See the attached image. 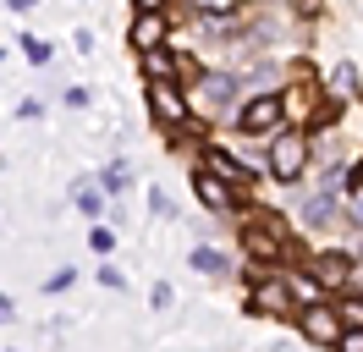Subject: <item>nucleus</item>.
Returning a JSON list of instances; mask_svg holds the SVG:
<instances>
[{"label":"nucleus","mask_w":363,"mask_h":352,"mask_svg":"<svg viewBox=\"0 0 363 352\" xmlns=\"http://www.w3.org/2000/svg\"><path fill=\"white\" fill-rule=\"evenodd\" d=\"M33 6H39V0H6V11H11V17H28Z\"/></svg>","instance_id":"nucleus-30"},{"label":"nucleus","mask_w":363,"mask_h":352,"mask_svg":"<svg viewBox=\"0 0 363 352\" xmlns=\"http://www.w3.org/2000/svg\"><path fill=\"white\" fill-rule=\"evenodd\" d=\"M171 0H133V11H165Z\"/></svg>","instance_id":"nucleus-31"},{"label":"nucleus","mask_w":363,"mask_h":352,"mask_svg":"<svg viewBox=\"0 0 363 352\" xmlns=\"http://www.w3.org/2000/svg\"><path fill=\"white\" fill-rule=\"evenodd\" d=\"M89 248L99 253V259H105V253L116 248V226H105V220H94V226H89Z\"/></svg>","instance_id":"nucleus-19"},{"label":"nucleus","mask_w":363,"mask_h":352,"mask_svg":"<svg viewBox=\"0 0 363 352\" xmlns=\"http://www.w3.org/2000/svg\"><path fill=\"white\" fill-rule=\"evenodd\" d=\"M0 171H6V160H0Z\"/></svg>","instance_id":"nucleus-33"},{"label":"nucleus","mask_w":363,"mask_h":352,"mask_svg":"<svg viewBox=\"0 0 363 352\" xmlns=\"http://www.w3.org/2000/svg\"><path fill=\"white\" fill-rule=\"evenodd\" d=\"M297 215H303L308 231H325V226H336V215H341V193L336 187H314V193H303Z\"/></svg>","instance_id":"nucleus-12"},{"label":"nucleus","mask_w":363,"mask_h":352,"mask_svg":"<svg viewBox=\"0 0 363 352\" xmlns=\"http://www.w3.org/2000/svg\"><path fill=\"white\" fill-rule=\"evenodd\" d=\"M325 99H336V105H352V99H358V66L352 61H336L330 66V77H325Z\"/></svg>","instance_id":"nucleus-14"},{"label":"nucleus","mask_w":363,"mask_h":352,"mask_svg":"<svg viewBox=\"0 0 363 352\" xmlns=\"http://www.w3.org/2000/svg\"><path fill=\"white\" fill-rule=\"evenodd\" d=\"M17 44H23L28 66H50V61H55V44H50V39H39V33H17Z\"/></svg>","instance_id":"nucleus-18"},{"label":"nucleus","mask_w":363,"mask_h":352,"mask_svg":"<svg viewBox=\"0 0 363 352\" xmlns=\"http://www.w3.org/2000/svg\"><path fill=\"white\" fill-rule=\"evenodd\" d=\"M72 281H77V270H55V275H45V297H50V292H67Z\"/></svg>","instance_id":"nucleus-25"},{"label":"nucleus","mask_w":363,"mask_h":352,"mask_svg":"<svg viewBox=\"0 0 363 352\" xmlns=\"http://www.w3.org/2000/svg\"><path fill=\"white\" fill-rule=\"evenodd\" d=\"M308 165H314V138L303 127H281L270 143H264V176L281 182V187H297V182L308 176Z\"/></svg>","instance_id":"nucleus-3"},{"label":"nucleus","mask_w":363,"mask_h":352,"mask_svg":"<svg viewBox=\"0 0 363 352\" xmlns=\"http://www.w3.org/2000/svg\"><path fill=\"white\" fill-rule=\"evenodd\" d=\"M237 242H242L248 264H259V270H286V264L303 259V253H297L292 226H286V215L259 209V204L248 209V220H237Z\"/></svg>","instance_id":"nucleus-2"},{"label":"nucleus","mask_w":363,"mask_h":352,"mask_svg":"<svg viewBox=\"0 0 363 352\" xmlns=\"http://www.w3.org/2000/svg\"><path fill=\"white\" fill-rule=\"evenodd\" d=\"M336 314L347 330H363V286H352V292H341L336 297Z\"/></svg>","instance_id":"nucleus-17"},{"label":"nucleus","mask_w":363,"mask_h":352,"mask_svg":"<svg viewBox=\"0 0 363 352\" xmlns=\"http://www.w3.org/2000/svg\"><path fill=\"white\" fill-rule=\"evenodd\" d=\"M94 182L105 187V198H111V193H127V187H133V160H121V154H116V160H105Z\"/></svg>","instance_id":"nucleus-16"},{"label":"nucleus","mask_w":363,"mask_h":352,"mask_svg":"<svg viewBox=\"0 0 363 352\" xmlns=\"http://www.w3.org/2000/svg\"><path fill=\"white\" fill-rule=\"evenodd\" d=\"M347 226H352L358 242H363V193H347Z\"/></svg>","instance_id":"nucleus-21"},{"label":"nucleus","mask_w":363,"mask_h":352,"mask_svg":"<svg viewBox=\"0 0 363 352\" xmlns=\"http://www.w3.org/2000/svg\"><path fill=\"white\" fill-rule=\"evenodd\" d=\"M193 270H199V275H209V281H220V275H231V259L226 253H220V248H215V242H199V248H193Z\"/></svg>","instance_id":"nucleus-15"},{"label":"nucleus","mask_w":363,"mask_h":352,"mask_svg":"<svg viewBox=\"0 0 363 352\" xmlns=\"http://www.w3.org/2000/svg\"><path fill=\"white\" fill-rule=\"evenodd\" d=\"M248 99V77H242V66H199V77L187 83V110H193V121H237V110Z\"/></svg>","instance_id":"nucleus-1"},{"label":"nucleus","mask_w":363,"mask_h":352,"mask_svg":"<svg viewBox=\"0 0 363 352\" xmlns=\"http://www.w3.org/2000/svg\"><path fill=\"white\" fill-rule=\"evenodd\" d=\"M61 105H72V110H89V88H83V83H72L67 94H61Z\"/></svg>","instance_id":"nucleus-26"},{"label":"nucleus","mask_w":363,"mask_h":352,"mask_svg":"<svg viewBox=\"0 0 363 352\" xmlns=\"http://www.w3.org/2000/svg\"><path fill=\"white\" fill-rule=\"evenodd\" d=\"M347 193H363V154L352 160V165H347V182H341V198H347Z\"/></svg>","instance_id":"nucleus-22"},{"label":"nucleus","mask_w":363,"mask_h":352,"mask_svg":"<svg viewBox=\"0 0 363 352\" xmlns=\"http://www.w3.org/2000/svg\"><path fill=\"white\" fill-rule=\"evenodd\" d=\"M99 286H111V292H127V275H121L116 264H99Z\"/></svg>","instance_id":"nucleus-23"},{"label":"nucleus","mask_w":363,"mask_h":352,"mask_svg":"<svg viewBox=\"0 0 363 352\" xmlns=\"http://www.w3.org/2000/svg\"><path fill=\"white\" fill-rule=\"evenodd\" d=\"M199 165L220 176V182H226L231 193H237V204H242V209H253V187L264 182V171H259V165H248V160H237V154H231L226 143H220V138H209L204 149H199Z\"/></svg>","instance_id":"nucleus-6"},{"label":"nucleus","mask_w":363,"mask_h":352,"mask_svg":"<svg viewBox=\"0 0 363 352\" xmlns=\"http://www.w3.org/2000/svg\"><path fill=\"white\" fill-rule=\"evenodd\" d=\"M149 209H155L160 220H182V209H177V198L165 193V187H149Z\"/></svg>","instance_id":"nucleus-20"},{"label":"nucleus","mask_w":363,"mask_h":352,"mask_svg":"<svg viewBox=\"0 0 363 352\" xmlns=\"http://www.w3.org/2000/svg\"><path fill=\"white\" fill-rule=\"evenodd\" d=\"M303 275H308L325 297H341V292H352V281H358V259H352L347 248H319V253L303 259Z\"/></svg>","instance_id":"nucleus-7"},{"label":"nucleus","mask_w":363,"mask_h":352,"mask_svg":"<svg viewBox=\"0 0 363 352\" xmlns=\"http://www.w3.org/2000/svg\"><path fill=\"white\" fill-rule=\"evenodd\" d=\"M149 303H155V308H171V303H177L171 281H155V286H149Z\"/></svg>","instance_id":"nucleus-24"},{"label":"nucleus","mask_w":363,"mask_h":352,"mask_svg":"<svg viewBox=\"0 0 363 352\" xmlns=\"http://www.w3.org/2000/svg\"><path fill=\"white\" fill-rule=\"evenodd\" d=\"M248 314L253 319H297V292H292V275L286 270H259L248 264Z\"/></svg>","instance_id":"nucleus-4"},{"label":"nucleus","mask_w":363,"mask_h":352,"mask_svg":"<svg viewBox=\"0 0 363 352\" xmlns=\"http://www.w3.org/2000/svg\"><path fill=\"white\" fill-rule=\"evenodd\" d=\"M330 352H363V330H341V341Z\"/></svg>","instance_id":"nucleus-27"},{"label":"nucleus","mask_w":363,"mask_h":352,"mask_svg":"<svg viewBox=\"0 0 363 352\" xmlns=\"http://www.w3.org/2000/svg\"><path fill=\"white\" fill-rule=\"evenodd\" d=\"M143 105H149V121L160 132H177L193 121V110H187V88L182 83H143Z\"/></svg>","instance_id":"nucleus-8"},{"label":"nucleus","mask_w":363,"mask_h":352,"mask_svg":"<svg viewBox=\"0 0 363 352\" xmlns=\"http://www.w3.org/2000/svg\"><path fill=\"white\" fill-rule=\"evenodd\" d=\"M292 325H297V336H303L308 347H325V352L336 347V341H341V330H347V325H341V314H336V297H319V303L297 308V319H292Z\"/></svg>","instance_id":"nucleus-9"},{"label":"nucleus","mask_w":363,"mask_h":352,"mask_svg":"<svg viewBox=\"0 0 363 352\" xmlns=\"http://www.w3.org/2000/svg\"><path fill=\"white\" fill-rule=\"evenodd\" d=\"M39 116H45V105H39V99H23V105H17V121H39Z\"/></svg>","instance_id":"nucleus-28"},{"label":"nucleus","mask_w":363,"mask_h":352,"mask_svg":"<svg viewBox=\"0 0 363 352\" xmlns=\"http://www.w3.org/2000/svg\"><path fill=\"white\" fill-rule=\"evenodd\" d=\"M0 61H6V50H0Z\"/></svg>","instance_id":"nucleus-32"},{"label":"nucleus","mask_w":363,"mask_h":352,"mask_svg":"<svg viewBox=\"0 0 363 352\" xmlns=\"http://www.w3.org/2000/svg\"><path fill=\"white\" fill-rule=\"evenodd\" d=\"M193 198L204 204V215H248V209L237 204V193H231L215 171H204V165H193Z\"/></svg>","instance_id":"nucleus-10"},{"label":"nucleus","mask_w":363,"mask_h":352,"mask_svg":"<svg viewBox=\"0 0 363 352\" xmlns=\"http://www.w3.org/2000/svg\"><path fill=\"white\" fill-rule=\"evenodd\" d=\"M127 44H133V55H143V50H165V44H171V17H165V11H133V22H127Z\"/></svg>","instance_id":"nucleus-11"},{"label":"nucleus","mask_w":363,"mask_h":352,"mask_svg":"<svg viewBox=\"0 0 363 352\" xmlns=\"http://www.w3.org/2000/svg\"><path fill=\"white\" fill-rule=\"evenodd\" d=\"M72 204H77V215L89 220H111V198H105V187H99V182H83V176H77V182H72Z\"/></svg>","instance_id":"nucleus-13"},{"label":"nucleus","mask_w":363,"mask_h":352,"mask_svg":"<svg viewBox=\"0 0 363 352\" xmlns=\"http://www.w3.org/2000/svg\"><path fill=\"white\" fill-rule=\"evenodd\" d=\"M17 319V303H11V292H0V325H11Z\"/></svg>","instance_id":"nucleus-29"},{"label":"nucleus","mask_w":363,"mask_h":352,"mask_svg":"<svg viewBox=\"0 0 363 352\" xmlns=\"http://www.w3.org/2000/svg\"><path fill=\"white\" fill-rule=\"evenodd\" d=\"M231 127L242 132L248 143H259V149H264V143H270L275 132L286 127V94H281V88H264V94H248Z\"/></svg>","instance_id":"nucleus-5"}]
</instances>
